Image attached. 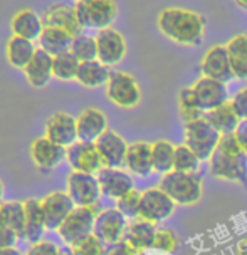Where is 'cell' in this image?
Listing matches in <instances>:
<instances>
[{"mask_svg":"<svg viewBox=\"0 0 247 255\" xmlns=\"http://www.w3.org/2000/svg\"><path fill=\"white\" fill-rule=\"evenodd\" d=\"M74 7L84 29H108L118 17V5L114 0H81Z\"/></svg>","mask_w":247,"mask_h":255,"instance_id":"cell-5","label":"cell"},{"mask_svg":"<svg viewBox=\"0 0 247 255\" xmlns=\"http://www.w3.org/2000/svg\"><path fill=\"white\" fill-rule=\"evenodd\" d=\"M67 195L76 207H91L99 203L101 188L96 175L81 171H71L67 176Z\"/></svg>","mask_w":247,"mask_h":255,"instance_id":"cell-9","label":"cell"},{"mask_svg":"<svg viewBox=\"0 0 247 255\" xmlns=\"http://www.w3.org/2000/svg\"><path fill=\"white\" fill-rule=\"evenodd\" d=\"M0 255H24V254L15 247H7V249H0Z\"/></svg>","mask_w":247,"mask_h":255,"instance_id":"cell-47","label":"cell"},{"mask_svg":"<svg viewBox=\"0 0 247 255\" xmlns=\"http://www.w3.org/2000/svg\"><path fill=\"white\" fill-rule=\"evenodd\" d=\"M234 77L247 81V34H237L226 44Z\"/></svg>","mask_w":247,"mask_h":255,"instance_id":"cell-30","label":"cell"},{"mask_svg":"<svg viewBox=\"0 0 247 255\" xmlns=\"http://www.w3.org/2000/svg\"><path fill=\"white\" fill-rule=\"evenodd\" d=\"M103 255H140L136 250L131 247L126 240H121V242H116V244H111L104 249V254Z\"/></svg>","mask_w":247,"mask_h":255,"instance_id":"cell-44","label":"cell"},{"mask_svg":"<svg viewBox=\"0 0 247 255\" xmlns=\"http://www.w3.org/2000/svg\"><path fill=\"white\" fill-rule=\"evenodd\" d=\"M236 134H237V138H239V141H241L242 148H244L246 151H247V120L241 121L239 128L236 129Z\"/></svg>","mask_w":247,"mask_h":255,"instance_id":"cell-45","label":"cell"},{"mask_svg":"<svg viewBox=\"0 0 247 255\" xmlns=\"http://www.w3.org/2000/svg\"><path fill=\"white\" fill-rule=\"evenodd\" d=\"M205 113L197 104L192 88H184L178 93V116L185 123H192L197 120H202Z\"/></svg>","mask_w":247,"mask_h":255,"instance_id":"cell-33","label":"cell"},{"mask_svg":"<svg viewBox=\"0 0 247 255\" xmlns=\"http://www.w3.org/2000/svg\"><path fill=\"white\" fill-rule=\"evenodd\" d=\"M192 93H194L195 101L204 113L212 111V109L222 106L229 101L226 84L205 76L195 81V84L192 86Z\"/></svg>","mask_w":247,"mask_h":255,"instance_id":"cell-15","label":"cell"},{"mask_svg":"<svg viewBox=\"0 0 247 255\" xmlns=\"http://www.w3.org/2000/svg\"><path fill=\"white\" fill-rule=\"evenodd\" d=\"M96 45H98V61L108 67L120 64L126 56V40L121 32L113 27L98 30Z\"/></svg>","mask_w":247,"mask_h":255,"instance_id":"cell-11","label":"cell"},{"mask_svg":"<svg viewBox=\"0 0 247 255\" xmlns=\"http://www.w3.org/2000/svg\"><path fill=\"white\" fill-rule=\"evenodd\" d=\"M200 69H202V74L205 77H210V79L221 81V83L227 84L231 83L234 77V72H232V66L231 61H229V52L227 47L222 44L212 45L200 62Z\"/></svg>","mask_w":247,"mask_h":255,"instance_id":"cell-16","label":"cell"},{"mask_svg":"<svg viewBox=\"0 0 247 255\" xmlns=\"http://www.w3.org/2000/svg\"><path fill=\"white\" fill-rule=\"evenodd\" d=\"M74 255H103L104 254V242L98 239L94 234L86 235L84 239L77 240L72 245H69Z\"/></svg>","mask_w":247,"mask_h":255,"instance_id":"cell-38","label":"cell"},{"mask_svg":"<svg viewBox=\"0 0 247 255\" xmlns=\"http://www.w3.org/2000/svg\"><path fill=\"white\" fill-rule=\"evenodd\" d=\"M79 66H81V62L77 61L71 52L61 54V56L54 57L52 76L59 81H76Z\"/></svg>","mask_w":247,"mask_h":255,"instance_id":"cell-34","label":"cell"},{"mask_svg":"<svg viewBox=\"0 0 247 255\" xmlns=\"http://www.w3.org/2000/svg\"><path fill=\"white\" fill-rule=\"evenodd\" d=\"M59 252H61V247H57L54 242L40 240L37 244H32L24 255H59Z\"/></svg>","mask_w":247,"mask_h":255,"instance_id":"cell-42","label":"cell"},{"mask_svg":"<svg viewBox=\"0 0 247 255\" xmlns=\"http://www.w3.org/2000/svg\"><path fill=\"white\" fill-rule=\"evenodd\" d=\"M231 104H232V108L236 109V113H237V116L241 118V121H246L247 120V86L241 88L234 96H232Z\"/></svg>","mask_w":247,"mask_h":255,"instance_id":"cell-43","label":"cell"},{"mask_svg":"<svg viewBox=\"0 0 247 255\" xmlns=\"http://www.w3.org/2000/svg\"><path fill=\"white\" fill-rule=\"evenodd\" d=\"M72 39L74 37L67 34L66 30L56 29V27H44L42 34L39 37V49L56 57L71 51Z\"/></svg>","mask_w":247,"mask_h":255,"instance_id":"cell-29","label":"cell"},{"mask_svg":"<svg viewBox=\"0 0 247 255\" xmlns=\"http://www.w3.org/2000/svg\"><path fill=\"white\" fill-rule=\"evenodd\" d=\"M76 2H81V0H76Z\"/></svg>","mask_w":247,"mask_h":255,"instance_id":"cell-51","label":"cell"},{"mask_svg":"<svg viewBox=\"0 0 247 255\" xmlns=\"http://www.w3.org/2000/svg\"><path fill=\"white\" fill-rule=\"evenodd\" d=\"M128 146L125 138L113 129H108L101 138L96 141V148L99 156L103 159L104 168H121L125 166V158L128 153Z\"/></svg>","mask_w":247,"mask_h":255,"instance_id":"cell-19","label":"cell"},{"mask_svg":"<svg viewBox=\"0 0 247 255\" xmlns=\"http://www.w3.org/2000/svg\"><path fill=\"white\" fill-rule=\"evenodd\" d=\"M42 212L45 218V229L47 230H59V227L66 222V218L71 215V212L76 208L74 202L67 195V191H51L40 200Z\"/></svg>","mask_w":247,"mask_h":255,"instance_id":"cell-10","label":"cell"},{"mask_svg":"<svg viewBox=\"0 0 247 255\" xmlns=\"http://www.w3.org/2000/svg\"><path fill=\"white\" fill-rule=\"evenodd\" d=\"M204 118L207 120L209 125H212V128H216L221 134L236 133V129L241 125V118L237 116L236 109L232 108L231 101H227L226 104H222V106L212 109V111L205 113Z\"/></svg>","mask_w":247,"mask_h":255,"instance_id":"cell-28","label":"cell"},{"mask_svg":"<svg viewBox=\"0 0 247 255\" xmlns=\"http://www.w3.org/2000/svg\"><path fill=\"white\" fill-rule=\"evenodd\" d=\"M3 183H2V180H0V205H2L3 202Z\"/></svg>","mask_w":247,"mask_h":255,"instance_id":"cell-50","label":"cell"},{"mask_svg":"<svg viewBox=\"0 0 247 255\" xmlns=\"http://www.w3.org/2000/svg\"><path fill=\"white\" fill-rule=\"evenodd\" d=\"M236 250H237V255H247V237H244L242 240H239Z\"/></svg>","mask_w":247,"mask_h":255,"instance_id":"cell-46","label":"cell"},{"mask_svg":"<svg viewBox=\"0 0 247 255\" xmlns=\"http://www.w3.org/2000/svg\"><path fill=\"white\" fill-rule=\"evenodd\" d=\"M101 210L103 208L99 203L91 207H76L66 218V222L59 227L57 235L66 245H72L77 240L84 239L86 235H91L94 232L96 217L101 213Z\"/></svg>","mask_w":247,"mask_h":255,"instance_id":"cell-4","label":"cell"},{"mask_svg":"<svg viewBox=\"0 0 247 255\" xmlns=\"http://www.w3.org/2000/svg\"><path fill=\"white\" fill-rule=\"evenodd\" d=\"M209 168L219 180L244 181L247 178V151L236 133L221 136L217 149L209 159Z\"/></svg>","mask_w":247,"mask_h":255,"instance_id":"cell-2","label":"cell"},{"mask_svg":"<svg viewBox=\"0 0 247 255\" xmlns=\"http://www.w3.org/2000/svg\"><path fill=\"white\" fill-rule=\"evenodd\" d=\"M160 188L170 197L177 205H194L202 198V180L197 173L170 171L162 176Z\"/></svg>","mask_w":247,"mask_h":255,"instance_id":"cell-3","label":"cell"},{"mask_svg":"<svg viewBox=\"0 0 247 255\" xmlns=\"http://www.w3.org/2000/svg\"><path fill=\"white\" fill-rule=\"evenodd\" d=\"M200 165L199 156L187 146V144H178L175 146V159H173V170L184 173H197Z\"/></svg>","mask_w":247,"mask_h":255,"instance_id":"cell-37","label":"cell"},{"mask_svg":"<svg viewBox=\"0 0 247 255\" xmlns=\"http://www.w3.org/2000/svg\"><path fill=\"white\" fill-rule=\"evenodd\" d=\"M106 96L113 104L123 109L136 108L141 101V89L138 81L130 72L111 71L106 84Z\"/></svg>","mask_w":247,"mask_h":255,"instance_id":"cell-7","label":"cell"},{"mask_svg":"<svg viewBox=\"0 0 247 255\" xmlns=\"http://www.w3.org/2000/svg\"><path fill=\"white\" fill-rule=\"evenodd\" d=\"M173 159H175V146L167 139H158L152 143V163L153 171L167 175L173 171Z\"/></svg>","mask_w":247,"mask_h":255,"instance_id":"cell-32","label":"cell"},{"mask_svg":"<svg viewBox=\"0 0 247 255\" xmlns=\"http://www.w3.org/2000/svg\"><path fill=\"white\" fill-rule=\"evenodd\" d=\"M30 158L40 171H52L66 159V148L52 143L49 138H35L30 143Z\"/></svg>","mask_w":247,"mask_h":255,"instance_id":"cell-18","label":"cell"},{"mask_svg":"<svg viewBox=\"0 0 247 255\" xmlns=\"http://www.w3.org/2000/svg\"><path fill=\"white\" fill-rule=\"evenodd\" d=\"M126 229H128L126 217L114 207V208H104V210H101V213L96 217L93 234L98 237V239H101L104 244L111 245V244L121 242L123 237L126 234Z\"/></svg>","mask_w":247,"mask_h":255,"instance_id":"cell-13","label":"cell"},{"mask_svg":"<svg viewBox=\"0 0 247 255\" xmlns=\"http://www.w3.org/2000/svg\"><path fill=\"white\" fill-rule=\"evenodd\" d=\"M52 62H54V57L51 54H47L45 51H42V49L37 47V51H35L34 57H32V61L29 62V66L24 69L27 83L35 89L45 88V86L51 83V77H54Z\"/></svg>","mask_w":247,"mask_h":255,"instance_id":"cell-22","label":"cell"},{"mask_svg":"<svg viewBox=\"0 0 247 255\" xmlns=\"http://www.w3.org/2000/svg\"><path fill=\"white\" fill-rule=\"evenodd\" d=\"M10 29L12 34L17 37L27 39V40H39L40 34L44 30V22L42 15H39L37 12L30 10V8H24L19 10L10 20Z\"/></svg>","mask_w":247,"mask_h":255,"instance_id":"cell-23","label":"cell"},{"mask_svg":"<svg viewBox=\"0 0 247 255\" xmlns=\"http://www.w3.org/2000/svg\"><path fill=\"white\" fill-rule=\"evenodd\" d=\"M109 76H111V69L96 59V61L81 62L76 81L88 89H96L101 88V86H106Z\"/></svg>","mask_w":247,"mask_h":255,"instance_id":"cell-27","label":"cell"},{"mask_svg":"<svg viewBox=\"0 0 247 255\" xmlns=\"http://www.w3.org/2000/svg\"><path fill=\"white\" fill-rule=\"evenodd\" d=\"M234 2L242 8V10H246V12H247V0H234Z\"/></svg>","mask_w":247,"mask_h":255,"instance_id":"cell-49","label":"cell"},{"mask_svg":"<svg viewBox=\"0 0 247 255\" xmlns=\"http://www.w3.org/2000/svg\"><path fill=\"white\" fill-rule=\"evenodd\" d=\"M35 51H37V47H35L32 40L12 35L7 42V61L12 67L24 71L32 61Z\"/></svg>","mask_w":247,"mask_h":255,"instance_id":"cell-31","label":"cell"},{"mask_svg":"<svg viewBox=\"0 0 247 255\" xmlns=\"http://www.w3.org/2000/svg\"><path fill=\"white\" fill-rule=\"evenodd\" d=\"M180 245V240L175 235V232L170 229H157V235H155L153 249L163 254H173Z\"/></svg>","mask_w":247,"mask_h":255,"instance_id":"cell-40","label":"cell"},{"mask_svg":"<svg viewBox=\"0 0 247 255\" xmlns=\"http://www.w3.org/2000/svg\"><path fill=\"white\" fill-rule=\"evenodd\" d=\"M69 52L79 62L96 61V59H98V45H96V37H91V35H86V34L79 35V37H74L72 39Z\"/></svg>","mask_w":247,"mask_h":255,"instance_id":"cell-36","label":"cell"},{"mask_svg":"<svg viewBox=\"0 0 247 255\" xmlns=\"http://www.w3.org/2000/svg\"><path fill=\"white\" fill-rule=\"evenodd\" d=\"M140 255H145V254H140Z\"/></svg>","mask_w":247,"mask_h":255,"instance_id":"cell-52","label":"cell"},{"mask_svg":"<svg viewBox=\"0 0 247 255\" xmlns=\"http://www.w3.org/2000/svg\"><path fill=\"white\" fill-rule=\"evenodd\" d=\"M17 240H19V237L8 229L5 222V212H3V203H2L0 205V249L15 247Z\"/></svg>","mask_w":247,"mask_h":255,"instance_id":"cell-41","label":"cell"},{"mask_svg":"<svg viewBox=\"0 0 247 255\" xmlns=\"http://www.w3.org/2000/svg\"><path fill=\"white\" fill-rule=\"evenodd\" d=\"M24 210H25V239L27 242L37 244L42 240L45 229V218L42 212V205L40 200L35 198H27L24 202Z\"/></svg>","mask_w":247,"mask_h":255,"instance_id":"cell-26","label":"cell"},{"mask_svg":"<svg viewBox=\"0 0 247 255\" xmlns=\"http://www.w3.org/2000/svg\"><path fill=\"white\" fill-rule=\"evenodd\" d=\"M140 202H141V193L138 190H131L130 193H126L125 197L116 200V208L120 210L126 218H138L140 215Z\"/></svg>","mask_w":247,"mask_h":255,"instance_id":"cell-39","label":"cell"},{"mask_svg":"<svg viewBox=\"0 0 247 255\" xmlns=\"http://www.w3.org/2000/svg\"><path fill=\"white\" fill-rule=\"evenodd\" d=\"M96 176L99 181L101 195L108 198L120 200L131 190H135L130 171H125L121 168H103Z\"/></svg>","mask_w":247,"mask_h":255,"instance_id":"cell-20","label":"cell"},{"mask_svg":"<svg viewBox=\"0 0 247 255\" xmlns=\"http://www.w3.org/2000/svg\"><path fill=\"white\" fill-rule=\"evenodd\" d=\"M66 161L71 165L72 171L89 173V175H98L104 168L96 143H84V141H77L66 149Z\"/></svg>","mask_w":247,"mask_h":255,"instance_id":"cell-12","label":"cell"},{"mask_svg":"<svg viewBox=\"0 0 247 255\" xmlns=\"http://www.w3.org/2000/svg\"><path fill=\"white\" fill-rule=\"evenodd\" d=\"M45 138L62 148H69L77 143V121L67 113H54L45 121Z\"/></svg>","mask_w":247,"mask_h":255,"instance_id":"cell-17","label":"cell"},{"mask_svg":"<svg viewBox=\"0 0 247 255\" xmlns=\"http://www.w3.org/2000/svg\"><path fill=\"white\" fill-rule=\"evenodd\" d=\"M44 27H56V29L66 30L72 37H79L82 35L84 27L81 25L77 19L76 7L66 2H59L54 5H49L42 13Z\"/></svg>","mask_w":247,"mask_h":255,"instance_id":"cell-14","label":"cell"},{"mask_svg":"<svg viewBox=\"0 0 247 255\" xmlns=\"http://www.w3.org/2000/svg\"><path fill=\"white\" fill-rule=\"evenodd\" d=\"M221 136L222 134L212 128V125H209L205 118L185 125V144L199 156L200 161L210 159L219 146Z\"/></svg>","mask_w":247,"mask_h":255,"instance_id":"cell-6","label":"cell"},{"mask_svg":"<svg viewBox=\"0 0 247 255\" xmlns=\"http://www.w3.org/2000/svg\"><path fill=\"white\" fill-rule=\"evenodd\" d=\"M59 255H74V254H72L71 247L67 245V247H62V249H61V252H59Z\"/></svg>","mask_w":247,"mask_h":255,"instance_id":"cell-48","label":"cell"},{"mask_svg":"<svg viewBox=\"0 0 247 255\" xmlns=\"http://www.w3.org/2000/svg\"><path fill=\"white\" fill-rule=\"evenodd\" d=\"M175 207L177 203L160 186H157V188H148L141 191L138 218L152 223V225H158L160 222H165L167 218H170L173 215Z\"/></svg>","mask_w":247,"mask_h":255,"instance_id":"cell-8","label":"cell"},{"mask_svg":"<svg viewBox=\"0 0 247 255\" xmlns=\"http://www.w3.org/2000/svg\"><path fill=\"white\" fill-rule=\"evenodd\" d=\"M77 121V139L84 143H96L108 131V118L98 108H86Z\"/></svg>","mask_w":247,"mask_h":255,"instance_id":"cell-21","label":"cell"},{"mask_svg":"<svg viewBox=\"0 0 247 255\" xmlns=\"http://www.w3.org/2000/svg\"><path fill=\"white\" fill-rule=\"evenodd\" d=\"M158 30L172 42L195 47L202 42L207 19L202 13L182 7H167L158 13Z\"/></svg>","mask_w":247,"mask_h":255,"instance_id":"cell-1","label":"cell"},{"mask_svg":"<svg viewBox=\"0 0 247 255\" xmlns=\"http://www.w3.org/2000/svg\"><path fill=\"white\" fill-rule=\"evenodd\" d=\"M155 235H157V227L141 218H135L128 222V229L123 240H126L138 254H145L146 250L153 249Z\"/></svg>","mask_w":247,"mask_h":255,"instance_id":"cell-25","label":"cell"},{"mask_svg":"<svg viewBox=\"0 0 247 255\" xmlns=\"http://www.w3.org/2000/svg\"><path fill=\"white\" fill-rule=\"evenodd\" d=\"M125 168L136 176H148L153 171L152 144L146 141H136L128 146Z\"/></svg>","mask_w":247,"mask_h":255,"instance_id":"cell-24","label":"cell"},{"mask_svg":"<svg viewBox=\"0 0 247 255\" xmlns=\"http://www.w3.org/2000/svg\"><path fill=\"white\" fill-rule=\"evenodd\" d=\"M5 222L13 234L19 239H25V210L22 202H7L3 203Z\"/></svg>","mask_w":247,"mask_h":255,"instance_id":"cell-35","label":"cell"}]
</instances>
